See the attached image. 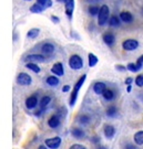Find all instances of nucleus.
I'll return each mask as SVG.
<instances>
[{
    "label": "nucleus",
    "mask_w": 143,
    "mask_h": 149,
    "mask_svg": "<svg viewBox=\"0 0 143 149\" xmlns=\"http://www.w3.org/2000/svg\"><path fill=\"white\" fill-rule=\"evenodd\" d=\"M110 9L108 4H102L100 7V11H99L98 14V24L100 27H103L109 22L110 19Z\"/></svg>",
    "instance_id": "obj_1"
},
{
    "label": "nucleus",
    "mask_w": 143,
    "mask_h": 149,
    "mask_svg": "<svg viewBox=\"0 0 143 149\" xmlns=\"http://www.w3.org/2000/svg\"><path fill=\"white\" fill-rule=\"evenodd\" d=\"M69 66L71 70L79 71L83 68V59L79 54H72L69 59Z\"/></svg>",
    "instance_id": "obj_2"
},
{
    "label": "nucleus",
    "mask_w": 143,
    "mask_h": 149,
    "mask_svg": "<svg viewBox=\"0 0 143 149\" xmlns=\"http://www.w3.org/2000/svg\"><path fill=\"white\" fill-rule=\"evenodd\" d=\"M32 83V77L28 73L21 72L17 76V84L20 86H29Z\"/></svg>",
    "instance_id": "obj_3"
},
{
    "label": "nucleus",
    "mask_w": 143,
    "mask_h": 149,
    "mask_svg": "<svg viewBox=\"0 0 143 149\" xmlns=\"http://www.w3.org/2000/svg\"><path fill=\"white\" fill-rule=\"evenodd\" d=\"M24 62H34V63H43L46 62L47 58L44 54H40V53H31V54H28L26 58L24 59Z\"/></svg>",
    "instance_id": "obj_4"
},
{
    "label": "nucleus",
    "mask_w": 143,
    "mask_h": 149,
    "mask_svg": "<svg viewBox=\"0 0 143 149\" xmlns=\"http://www.w3.org/2000/svg\"><path fill=\"white\" fill-rule=\"evenodd\" d=\"M61 144H62V139H61L59 136L47 138V139L44 140V145L49 149H59Z\"/></svg>",
    "instance_id": "obj_5"
},
{
    "label": "nucleus",
    "mask_w": 143,
    "mask_h": 149,
    "mask_svg": "<svg viewBox=\"0 0 143 149\" xmlns=\"http://www.w3.org/2000/svg\"><path fill=\"white\" fill-rule=\"evenodd\" d=\"M139 41L135 39H126L122 42V49L124 51H134L139 48Z\"/></svg>",
    "instance_id": "obj_6"
},
{
    "label": "nucleus",
    "mask_w": 143,
    "mask_h": 149,
    "mask_svg": "<svg viewBox=\"0 0 143 149\" xmlns=\"http://www.w3.org/2000/svg\"><path fill=\"white\" fill-rule=\"evenodd\" d=\"M47 124H48V126H49L51 129H57V128H59L61 126V117L59 116V115H57V114L52 115V116L49 117Z\"/></svg>",
    "instance_id": "obj_7"
},
{
    "label": "nucleus",
    "mask_w": 143,
    "mask_h": 149,
    "mask_svg": "<svg viewBox=\"0 0 143 149\" xmlns=\"http://www.w3.org/2000/svg\"><path fill=\"white\" fill-rule=\"evenodd\" d=\"M24 105H26V107H27V108L29 109V110L34 109L36 107L39 105L38 96H37L36 94H34V95H31V96L27 97V99H26V102H24Z\"/></svg>",
    "instance_id": "obj_8"
},
{
    "label": "nucleus",
    "mask_w": 143,
    "mask_h": 149,
    "mask_svg": "<svg viewBox=\"0 0 143 149\" xmlns=\"http://www.w3.org/2000/svg\"><path fill=\"white\" fill-rule=\"evenodd\" d=\"M73 10H74V0H66L64 1V11L69 19H72Z\"/></svg>",
    "instance_id": "obj_9"
},
{
    "label": "nucleus",
    "mask_w": 143,
    "mask_h": 149,
    "mask_svg": "<svg viewBox=\"0 0 143 149\" xmlns=\"http://www.w3.org/2000/svg\"><path fill=\"white\" fill-rule=\"evenodd\" d=\"M40 50H41L42 54L51 55V54H53V52L56 51V47H54V44H52V43H50V42H44V43H42Z\"/></svg>",
    "instance_id": "obj_10"
},
{
    "label": "nucleus",
    "mask_w": 143,
    "mask_h": 149,
    "mask_svg": "<svg viewBox=\"0 0 143 149\" xmlns=\"http://www.w3.org/2000/svg\"><path fill=\"white\" fill-rule=\"evenodd\" d=\"M102 40H103L104 44L108 45V47H113L114 43H116V35L112 32H106L102 35Z\"/></svg>",
    "instance_id": "obj_11"
},
{
    "label": "nucleus",
    "mask_w": 143,
    "mask_h": 149,
    "mask_svg": "<svg viewBox=\"0 0 143 149\" xmlns=\"http://www.w3.org/2000/svg\"><path fill=\"white\" fill-rule=\"evenodd\" d=\"M106 88H108V87H106V84L104 83V82H100V81L96 82L92 86V89H93L94 93L96 95H101V96H102V94L106 92Z\"/></svg>",
    "instance_id": "obj_12"
},
{
    "label": "nucleus",
    "mask_w": 143,
    "mask_h": 149,
    "mask_svg": "<svg viewBox=\"0 0 143 149\" xmlns=\"http://www.w3.org/2000/svg\"><path fill=\"white\" fill-rule=\"evenodd\" d=\"M51 73L54 74L57 76H63L64 75V68H63V64L61 62H57L56 64H53L52 68H51Z\"/></svg>",
    "instance_id": "obj_13"
},
{
    "label": "nucleus",
    "mask_w": 143,
    "mask_h": 149,
    "mask_svg": "<svg viewBox=\"0 0 143 149\" xmlns=\"http://www.w3.org/2000/svg\"><path fill=\"white\" fill-rule=\"evenodd\" d=\"M119 17H120V19H121V21L124 22V23H126V24H130L134 21L133 14L129 11H121L119 14Z\"/></svg>",
    "instance_id": "obj_14"
},
{
    "label": "nucleus",
    "mask_w": 143,
    "mask_h": 149,
    "mask_svg": "<svg viewBox=\"0 0 143 149\" xmlns=\"http://www.w3.org/2000/svg\"><path fill=\"white\" fill-rule=\"evenodd\" d=\"M116 129L114 126L112 125H106L103 128V134L106 136V139H112V138L116 136Z\"/></svg>",
    "instance_id": "obj_15"
},
{
    "label": "nucleus",
    "mask_w": 143,
    "mask_h": 149,
    "mask_svg": "<svg viewBox=\"0 0 143 149\" xmlns=\"http://www.w3.org/2000/svg\"><path fill=\"white\" fill-rule=\"evenodd\" d=\"M102 97L104 98V101H106V102H112V101H114V99L116 98V91H114V89H112V88H106V92L102 94Z\"/></svg>",
    "instance_id": "obj_16"
},
{
    "label": "nucleus",
    "mask_w": 143,
    "mask_h": 149,
    "mask_svg": "<svg viewBox=\"0 0 143 149\" xmlns=\"http://www.w3.org/2000/svg\"><path fill=\"white\" fill-rule=\"evenodd\" d=\"M76 122L81 126H88L91 123V117L88 114H80L76 117Z\"/></svg>",
    "instance_id": "obj_17"
},
{
    "label": "nucleus",
    "mask_w": 143,
    "mask_h": 149,
    "mask_svg": "<svg viewBox=\"0 0 143 149\" xmlns=\"http://www.w3.org/2000/svg\"><path fill=\"white\" fill-rule=\"evenodd\" d=\"M71 135L76 139H83V138H86V132L82 128H78V127L72 128L71 129Z\"/></svg>",
    "instance_id": "obj_18"
},
{
    "label": "nucleus",
    "mask_w": 143,
    "mask_h": 149,
    "mask_svg": "<svg viewBox=\"0 0 143 149\" xmlns=\"http://www.w3.org/2000/svg\"><path fill=\"white\" fill-rule=\"evenodd\" d=\"M46 83H47V85H49L51 87H57L59 85L60 83V79H59V76L57 75H50L48 76V77H46Z\"/></svg>",
    "instance_id": "obj_19"
},
{
    "label": "nucleus",
    "mask_w": 143,
    "mask_h": 149,
    "mask_svg": "<svg viewBox=\"0 0 143 149\" xmlns=\"http://www.w3.org/2000/svg\"><path fill=\"white\" fill-rule=\"evenodd\" d=\"M50 103H51V96H49V95H44V96H42L41 99L39 101V108L46 110L47 107L49 106Z\"/></svg>",
    "instance_id": "obj_20"
},
{
    "label": "nucleus",
    "mask_w": 143,
    "mask_h": 149,
    "mask_svg": "<svg viewBox=\"0 0 143 149\" xmlns=\"http://www.w3.org/2000/svg\"><path fill=\"white\" fill-rule=\"evenodd\" d=\"M106 116H108L109 118L116 117V116H118V114H119L118 107H116V105H110L108 108H106Z\"/></svg>",
    "instance_id": "obj_21"
},
{
    "label": "nucleus",
    "mask_w": 143,
    "mask_h": 149,
    "mask_svg": "<svg viewBox=\"0 0 143 149\" xmlns=\"http://www.w3.org/2000/svg\"><path fill=\"white\" fill-rule=\"evenodd\" d=\"M121 19L118 16H111L109 19V25L112 28H119L121 27Z\"/></svg>",
    "instance_id": "obj_22"
},
{
    "label": "nucleus",
    "mask_w": 143,
    "mask_h": 149,
    "mask_svg": "<svg viewBox=\"0 0 143 149\" xmlns=\"http://www.w3.org/2000/svg\"><path fill=\"white\" fill-rule=\"evenodd\" d=\"M86 79V74H83V75L76 81V83L74 84V86H73V91L76 92V93H79V91L81 89V87H82V85L84 84Z\"/></svg>",
    "instance_id": "obj_23"
},
{
    "label": "nucleus",
    "mask_w": 143,
    "mask_h": 149,
    "mask_svg": "<svg viewBox=\"0 0 143 149\" xmlns=\"http://www.w3.org/2000/svg\"><path fill=\"white\" fill-rule=\"evenodd\" d=\"M26 68L28 69V70L32 71L34 73H40L41 72V69H40V66L38 65V63H34V62H28L26 63Z\"/></svg>",
    "instance_id": "obj_24"
},
{
    "label": "nucleus",
    "mask_w": 143,
    "mask_h": 149,
    "mask_svg": "<svg viewBox=\"0 0 143 149\" xmlns=\"http://www.w3.org/2000/svg\"><path fill=\"white\" fill-rule=\"evenodd\" d=\"M133 140H134L135 145H138V146L143 145V130H139V132H136L134 134Z\"/></svg>",
    "instance_id": "obj_25"
},
{
    "label": "nucleus",
    "mask_w": 143,
    "mask_h": 149,
    "mask_svg": "<svg viewBox=\"0 0 143 149\" xmlns=\"http://www.w3.org/2000/svg\"><path fill=\"white\" fill-rule=\"evenodd\" d=\"M99 62V59L96 58V55L93 54V53H89L88 54V64L90 68H93V66H96V64Z\"/></svg>",
    "instance_id": "obj_26"
},
{
    "label": "nucleus",
    "mask_w": 143,
    "mask_h": 149,
    "mask_svg": "<svg viewBox=\"0 0 143 149\" xmlns=\"http://www.w3.org/2000/svg\"><path fill=\"white\" fill-rule=\"evenodd\" d=\"M44 7L41 6L40 3H34V4H32L31 7H30V11L32 12V13H41V12L44 11Z\"/></svg>",
    "instance_id": "obj_27"
},
{
    "label": "nucleus",
    "mask_w": 143,
    "mask_h": 149,
    "mask_svg": "<svg viewBox=\"0 0 143 149\" xmlns=\"http://www.w3.org/2000/svg\"><path fill=\"white\" fill-rule=\"evenodd\" d=\"M39 33H40V29H38V28H32V29H30L29 31H28L27 38H29V39H36V38H38Z\"/></svg>",
    "instance_id": "obj_28"
},
{
    "label": "nucleus",
    "mask_w": 143,
    "mask_h": 149,
    "mask_svg": "<svg viewBox=\"0 0 143 149\" xmlns=\"http://www.w3.org/2000/svg\"><path fill=\"white\" fill-rule=\"evenodd\" d=\"M99 11H100V7L98 6H89L88 7V12L91 17H98Z\"/></svg>",
    "instance_id": "obj_29"
},
{
    "label": "nucleus",
    "mask_w": 143,
    "mask_h": 149,
    "mask_svg": "<svg viewBox=\"0 0 143 149\" xmlns=\"http://www.w3.org/2000/svg\"><path fill=\"white\" fill-rule=\"evenodd\" d=\"M126 68H128V71L132 72V73H136V72L142 70V68H140L136 63H129L126 65Z\"/></svg>",
    "instance_id": "obj_30"
},
{
    "label": "nucleus",
    "mask_w": 143,
    "mask_h": 149,
    "mask_svg": "<svg viewBox=\"0 0 143 149\" xmlns=\"http://www.w3.org/2000/svg\"><path fill=\"white\" fill-rule=\"evenodd\" d=\"M78 94L76 92L72 91V93H71V96H70V99H69V105H70V107H73L76 105V99H78Z\"/></svg>",
    "instance_id": "obj_31"
},
{
    "label": "nucleus",
    "mask_w": 143,
    "mask_h": 149,
    "mask_svg": "<svg viewBox=\"0 0 143 149\" xmlns=\"http://www.w3.org/2000/svg\"><path fill=\"white\" fill-rule=\"evenodd\" d=\"M37 2L40 3L41 6H43L46 9L52 7V0H37Z\"/></svg>",
    "instance_id": "obj_32"
},
{
    "label": "nucleus",
    "mask_w": 143,
    "mask_h": 149,
    "mask_svg": "<svg viewBox=\"0 0 143 149\" xmlns=\"http://www.w3.org/2000/svg\"><path fill=\"white\" fill-rule=\"evenodd\" d=\"M67 113H68L67 108H66L64 106H61L60 108H58V109H57V113H56V114L59 115V116H60L61 118H63V117L67 116Z\"/></svg>",
    "instance_id": "obj_33"
},
{
    "label": "nucleus",
    "mask_w": 143,
    "mask_h": 149,
    "mask_svg": "<svg viewBox=\"0 0 143 149\" xmlns=\"http://www.w3.org/2000/svg\"><path fill=\"white\" fill-rule=\"evenodd\" d=\"M134 82H135V85H136L138 87H143V74L138 75L136 77H135Z\"/></svg>",
    "instance_id": "obj_34"
},
{
    "label": "nucleus",
    "mask_w": 143,
    "mask_h": 149,
    "mask_svg": "<svg viewBox=\"0 0 143 149\" xmlns=\"http://www.w3.org/2000/svg\"><path fill=\"white\" fill-rule=\"evenodd\" d=\"M90 141H91L92 144H94V145H98V144H100L101 138L99 137V136H93V137L90 138Z\"/></svg>",
    "instance_id": "obj_35"
},
{
    "label": "nucleus",
    "mask_w": 143,
    "mask_h": 149,
    "mask_svg": "<svg viewBox=\"0 0 143 149\" xmlns=\"http://www.w3.org/2000/svg\"><path fill=\"white\" fill-rule=\"evenodd\" d=\"M69 149H86V147L83 145H80V144H73V145L70 146Z\"/></svg>",
    "instance_id": "obj_36"
},
{
    "label": "nucleus",
    "mask_w": 143,
    "mask_h": 149,
    "mask_svg": "<svg viewBox=\"0 0 143 149\" xmlns=\"http://www.w3.org/2000/svg\"><path fill=\"white\" fill-rule=\"evenodd\" d=\"M123 149H139V148L133 144H126V145L123 146Z\"/></svg>",
    "instance_id": "obj_37"
},
{
    "label": "nucleus",
    "mask_w": 143,
    "mask_h": 149,
    "mask_svg": "<svg viewBox=\"0 0 143 149\" xmlns=\"http://www.w3.org/2000/svg\"><path fill=\"white\" fill-rule=\"evenodd\" d=\"M116 71H119V72H126L128 70V68L126 66H123V65H116Z\"/></svg>",
    "instance_id": "obj_38"
},
{
    "label": "nucleus",
    "mask_w": 143,
    "mask_h": 149,
    "mask_svg": "<svg viewBox=\"0 0 143 149\" xmlns=\"http://www.w3.org/2000/svg\"><path fill=\"white\" fill-rule=\"evenodd\" d=\"M43 113H44V110H43V109H41V108H39L38 110H36V112L34 113V116H36V117H41Z\"/></svg>",
    "instance_id": "obj_39"
},
{
    "label": "nucleus",
    "mask_w": 143,
    "mask_h": 149,
    "mask_svg": "<svg viewBox=\"0 0 143 149\" xmlns=\"http://www.w3.org/2000/svg\"><path fill=\"white\" fill-rule=\"evenodd\" d=\"M136 64L140 66V68H143V54L141 56H139V59L136 60Z\"/></svg>",
    "instance_id": "obj_40"
},
{
    "label": "nucleus",
    "mask_w": 143,
    "mask_h": 149,
    "mask_svg": "<svg viewBox=\"0 0 143 149\" xmlns=\"http://www.w3.org/2000/svg\"><path fill=\"white\" fill-rule=\"evenodd\" d=\"M51 21H52L53 23H56V24L60 23V19L57 16H51Z\"/></svg>",
    "instance_id": "obj_41"
},
{
    "label": "nucleus",
    "mask_w": 143,
    "mask_h": 149,
    "mask_svg": "<svg viewBox=\"0 0 143 149\" xmlns=\"http://www.w3.org/2000/svg\"><path fill=\"white\" fill-rule=\"evenodd\" d=\"M133 82H134V79L132 77H126V85H132Z\"/></svg>",
    "instance_id": "obj_42"
},
{
    "label": "nucleus",
    "mask_w": 143,
    "mask_h": 149,
    "mask_svg": "<svg viewBox=\"0 0 143 149\" xmlns=\"http://www.w3.org/2000/svg\"><path fill=\"white\" fill-rule=\"evenodd\" d=\"M71 89V86L70 85H64L62 87V92L63 93H67V92H69Z\"/></svg>",
    "instance_id": "obj_43"
},
{
    "label": "nucleus",
    "mask_w": 143,
    "mask_h": 149,
    "mask_svg": "<svg viewBox=\"0 0 143 149\" xmlns=\"http://www.w3.org/2000/svg\"><path fill=\"white\" fill-rule=\"evenodd\" d=\"M126 91H128V93H130L132 91V85H126Z\"/></svg>",
    "instance_id": "obj_44"
},
{
    "label": "nucleus",
    "mask_w": 143,
    "mask_h": 149,
    "mask_svg": "<svg viewBox=\"0 0 143 149\" xmlns=\"http://www.w3.org/2000/svg\"><path fill=\"white\" fill-rule=\"evenodd\" d=\"M38 149H49V148H48L46 145H40L39 147H38Z\"/></svg>",
    "instance_id": "obj_45"
},
{
    "label": "nucleus",
    "mask_w": 143,
    "mask_h": 149,
    "mask_svg": "<svg viewBox=\"0 0 143 149\" xmlns=\"http://www.w3.org/2000/svg\"><path fill=\"white\" fill-rule=\"evenodd\" d=\"M96 149H108V148L106 146H99V147H96Z\"/></svg>",
    "instance_id": "obj_46"
},
{
    "label": "nucleus",
    "mask_w": 143,
    "mask_h": 149,
    "mask_svg": "<svg viewBox=\"0 0 143 149\" xmlns=\"http://www.w3.org/2000/svg\"><path fill=\"white\" fill-rule=\"evenodd\" d=\"M142 14H143V7H142Z\"/></svg>",
    "instance_id": "obj_47"
},
{
    "label": "nucleus",
    "mask_w": 143,
    "mask_h": 149,
    "mask_svg": "<svg viewBox=\"0 0 143 149\" xmlns=\"http://www.w3.org/2000/svg\"><path fill=\"white\" fill-rule=\"evenodd\" d=\"M24 1H30V0H24Z\"/></svg>",
    "instance_id": "obj_48"
}]
</instances>
